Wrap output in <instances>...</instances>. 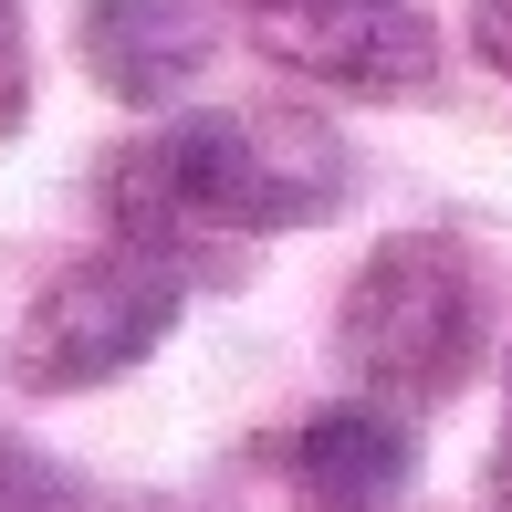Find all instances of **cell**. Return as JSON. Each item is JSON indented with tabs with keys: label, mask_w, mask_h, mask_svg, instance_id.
<instances>
[{
	"label": "cell",
	"mask_w": 512,
	"mask_h": 512,
	"mask_svg": "<svg viewBox=\"0 0 512 512\" xmlns=\"http://www.w3.org/2000/svg\"><path fill=\"white\" fill-rule=\"evenodd\" d=\"M356 157L324 115H293V105H241V115H189V126L147 136L136 157H115L105 199L126 209V241L147 251H178L189 220H220V230H304L345 199ZM189 262V251H178Z\"/></svg>",
	"instance_id": "1"
},
{
	"label": "cell",
	"mask_w": 512,
	"mask_h": 512,
	"mask_svg": "<svg viewBox=\"0 0 512 512\" xmlns=\"http://www.w3.org/2000/svg\"><path fill=\"white\" fill-rule=\"evenodd\" d=\"M335 345L366 387H398V398H450L481 356V272L450 230H398L377 241V262L345 283Z\"/></svg>",
	"instance_id": "2"
},
{
	"label": "cell",
	"mask_w": 512,
	"mask_h": 512,
	"mask_svg": "<svg viewBox=\"0 0 512 512\" xmlns=\"http://www.w3.org/2000/svg\"><path fill=\"white\" fill-rule=\"evenodd\" d=\"M178 304H189V262H178V251H147V241H115V251L53 272V283L32 293V314H21V335H11V377L53 387V398L105 387V377H126L136 356L168 345Z\"/></svg>",
	"instance_id": "3"
},
{
	"label": "cell",
	"mask_w": 512,
	"mask_h": 512,
	"mask_svg": "<svg viewBox=\"0 0 512 512\" xmlns=\"http://www.w3.org/2000/svg\"><path fill=\"white\" fill-rule=\"evenodd\" d=\"M241 11L293 74L345 95H418L439 74V32L418 0H241Z\"/></svg>",
	"instance_id": "4"
},
{
	"label": "cell",
	"mask_w": 512,
	"mask_h": 512,
	"mask_svg": "<svg viewBox=\"0 0 512 512\" xmlns=\"http://www.w3.org/2000/svg\"><path fill=\"white\" fill-rule=\"evenodd\" d=\"M209 63L199 0H84V74L115 105H178Z\"/></svg>",
	"instance_id": "5"
},
{
	"label": "cell",
	"mask_w": 512,
	"mask_h": 512,
	"mask_svg": "<svg viewBox=\"0 0 512 512\" xmlns=\"http://www.w3.org/2000/svg\"><path fill=\"white\" fill-rule=\"evenodd\" d=\"M293 481H304L314 512H387L408 492V429L387 408H366V398L314 408L293 429Z\"/></svg>",
	"instance_id": "6"
},
{
	"label": "cell",
	"mask_w": 512,
	"mask_h": 512,
	"mask_svg": "<svg viewBox=\"0 0 512 512\" xmlns=\"http://www.w3.org/2000/svg\"><path fill=\"white\" fill-rule=\"evenodd\" d=\"M0 512H74V481H63L42 450L0 439Z\"/></svg>",
	"instance_id": "7"
},
{
	"label": "cell",
	"mask_w": 512,
	"mask_h": 512,
	"mask_svg": "<svg viewBox=\"0 0 512 512\" xmlns=\"http://www.w3.org/2000/svg\"><path fill=\"white\" fill-rule=\"evenodd\" d=\"M32 115V32H21V0H0V136Z\"/></svg>",
	"instance_id": "8"
},
{
	"label": "cell",
	"mask_w": 512,
	"mask_h": 512,
	"mask_svg": "<svg viewBox=\"0 0 512 512\" xmlns=\"http://www.w3.org/2000/svg\"><path fill=\"white\" fill-rule=\"evenodd\" d=\"M481 42H492V63L512 74V0H481Z\"/></svg>",
	"instance_id": "9"
},
{
	"label": "cell",
	"mask_w": 512,
	"mask_h": 512,
	"mask_svg": "<svg viewBox=\"0 0 512 512\" xmlns=\"http://www.w3.org/2000/svg\"><path fill=\"white\" fill-rule=\"evenodd\" d=\"M492 471H502V492H512V408H502V450H492Z\"/></svg>",
	"instance_id": "10"
}]
</instances>
